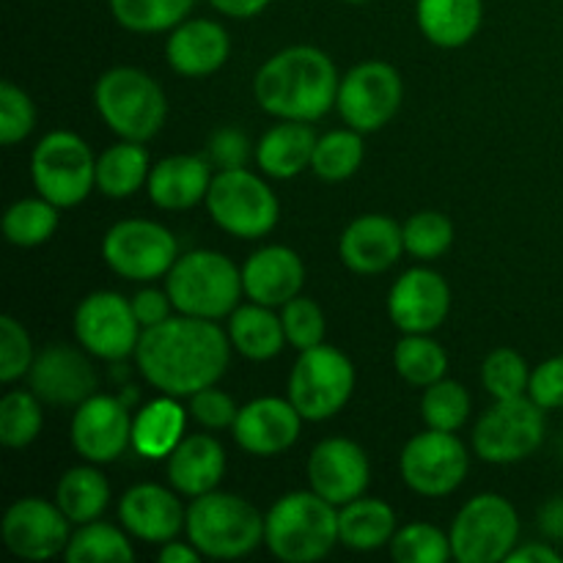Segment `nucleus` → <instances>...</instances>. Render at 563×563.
I'll list each match as a JSON object with an SVG mask.
<instances>
[{"instance_id": "f257e3e1", "label": "nucleus", "mask_w": 563, "mask_h": 563, "mask_svg": "<svg viewBox=\"0 0 563 563\" xmlns=\"http://www.w3.org/2000/svg\"><path fill=\"white\" fill-rule=\"evenodd\" d=\"M229 355L231 339L214 319L187 313L143 330L135 350L146 383L176 399L212 388L229 368Z\"/></svg>"}, {"instance_id": "f03ea898", "label": "nucleus", "mask_w": 563, "mask_h": 563, "mask_svg": "<svg viewBox=\"0 0 563 563\" xmlns=\"http://www.w3.org/2000/svg\"><path fill=\"white\" fill-rule=\"evenodd\" d=\"M339 82V71L322 49L297 44L275 53L256 71L253 91L275 119L311 124L335 104Z\"/></svg>"}, {"instance_id": "7ed1b4c3", "label": "nucleus", "mask_w": 563, "mask_h": 563, "mask_svg": "<svg viewBox=\"0 0 563 563\" xmlns=\"http://www.w3.org/2000/svg\"><path fill=\"white\" fill-rule=\"evenodd\" d=\"M264 542L286 563L322 561L339 539V511L322 495L289 493L264 517Z\"/></svg>"}, {"instance_id": "20e7f679", "label": "nucleus", "mask_w": 563, "mask_h": 563, "mask_svg": "<svg viewBox=\"0 0 563 563\" xmlns=\"http://www.w3.org/2000/svg\"><path fill=\"white\" fill-rule=\"evenodd\" d=\"M187 539L207 559H242L264 542V517L240 495H198L187 509Z\"/></svg>"}, {"instance_id": "39448f33", "label": "nucleus", "mask_w": 563, "mask_h": 563, "mask_svg": "<svg viewBox=\"0 0 563 563\" xmlns=\"http://www.w3.org/2000/svg\"><path fill=\"white\" fill-rule=\"evenodd\" d=\"M165 291L179 313L220 319L234 313L240 302L242 273L229 256L218 251H192L176 258L165 275Z\"/></svg>"}, {"instance_id": "423d86ee", "label": "nucleus", "mask_w": 563, "mask_h": 563, "mask_svg": "<svg viewBox=\"0 0 563 563\" xmlns=\"http://www.w3.org/2000/svg\"><path fill=\"white\" fill-rule=\"evenodd\" d=\"M93 102L104 124L124 141H148L163 130L168 115L163 88L132 66L104 71L93 88Z\"/></svg>"}, {"instance_id": "0eeeda50", "label": "nucleus", "mask_w": 563, "mask_h": 563, "mask_svg": "<svg viewBox=\"0 0 563 563\" xmlns=\"http://www.w3.org/2000/svg\"><path fill=\"white\" fill-rule=\"evenodd\" d=\"M31 176L38 196L58 209H69L86 201L97 185V159L80 135L55 130L33 148Z\"/></svg>"}, {"instance_id": "6e6552de", "label": "nucleus", "mask_w": 563, "mask_h": 563, "mask_svg": "<svg viewBox=\"0 0 563 563\" xmlns=\"http://www.w3.org/2000/svg\"><path fill=\"white\" fill-rule=\"evenodd\" d=\"M207 209L214 223L240 240H258L278 225V198L267 181L245 168H229L212 176Z\"/></svg>"}, {"instance_id": "1a4fd4ad", "label": "nucleus", "mask_w": 563, "mask_h": 563, "mask_svg": "<svg viewBox=\"0 0 563 563\" xmlns=\"http://www.w3.org/2000/svg\"><path fill=\"white\" fill-rule=\"evenodd\" d=\"M355 390V366L330 344L302 350L289 377V401L306 421H324L344 410Z\"/></svg>"}, {"instance_id": "9d476101", "label": "nucleus", "mask_w": 563, "mask_h": 563, "mask_svg": "<svg viewBox=\"0 0 563 563\" xmlns=\"http://www.w3.org/2000/svg\"><path fill=\"white\" fill-rule=\"evenodd\" d=\"M449 537L460 563H498L517 548L520 517L500 495H476L462 506Z\"/></svg>"}, {"instance_id": "9b49d317", "label": "nucleus", "mask_w": 563, "mask_h": 563, "mask_svg": "<svg viewBox=\"0 0 563 563\" xmlns=\"http://www.w3.org/2000/svg\"><path fill=\"white\" fill-rule=\"evenodd\" d=\"M544 440V410L531 396L495 399L473 429V449L484 462L511 465L528 460Z\"/></svg>"}, {"instance_id": "f8f14e48", "label": "nucleus", "mask_w": 563, "mask_h": 563, "mask_svg": "<svg viewBox=\"0 0 563 563\" xmlns=\"http://www.w3.org/2000/svg\"><path fill=\"white\" fill-rule=\"evenodd\" d=\"M176 256L174 234L154 220H121L102 240L104 264L121 278L141 284L168 275Z\"/></svg>"}, {"instance_id": "ddd939ff", "label": "nucleus", "mask_w": 563, "mask_h": 563, "mask_svg": "<svg viewBox=\"0 0 563 563\" xmlns=\"http://www.w3.org/2000/svg\"><path fill=\"white\" fill-rule=\"evenodd\" d=\"M401 97L405 88L399 71L385 60H366L346 71L339 82L335 104L352 130L377 132L399 113Z\"/></svg>"}, {"instance_id": "4468645a", "label": "nucleus", "mask_w": 563, "mask_h": 563, "mask_svg": "<svg viewBox=\"0 0 563 563\" xmlns=\"http://www.w3.org/2000/svg\"><path fill=\"white\" fill-rule=\"evenodd\" d=\"M141 322L132 311V300L115 291H93L77 306L75 335L91 355L102 361H124L137 350Z\"/></svg>"}, {"instance_id": "2eb2a0df", "label": "nucleus", "mask_w": 563, "mask_h": 563, "mask_svg": "<svg viewBox=\"0 0 563 563\" xmlns=\"http://www.w3.org/2000/svg\"><path fill=\"white\" fill-rule=\"evenodd\" d=\"M401 476L407 487L427 498L451 495L467 476V451L454 432L416 434L401 451Z\"/></svg>"}, {"instance_id": "dca6fc26", "label": "nucleus", "mask_w": 563, "mask_h": 563, "mask_svg": "<svg viewBox=\"0 0 563 563\" xmlns=\"http://www.w3.org/2000/svg\"><path fill=\"white\" fill-rule=\"evenodd\" d=\"M69 517L58 504L22 498L3 517V542L16 559L47 561L69 548Z\"/></svg>"}, {"instance_id": "f3484780", "label": "nucleus", "mask_w": 563, "mask_h": 563, "mask_svg": "<svg viewBox=\"0 0 563 563\" xmlns=\"http://www.w3.org/2000/svg\"><path fill=\"white\" fill-rule=\"evenodd\" d=\"M132 421L135 418H130L124 401L93 394L77 405L71 418V445L88 462H113L132 443Z\"/></svg>"}, {"instance_id": "a211bd4d", "label": "nucleus", "mask_w": 563, "mask_h": 563, "mask_svg": "<svg viewBox=\"0 0 563 563\" xmlns=\"http://www.w3.org/2000/svg\"><path fill=\"white\" fill-rule=\"evenodd\" d=\"M368 476L372 467L366 451L346 438L322 440L308 456L311 489L333 506H346L361 498L368 487Z\"/></svg>"}, {"instance_id": "6ab92c4d", "label": "nucleus", "mask_w": 563, "mask_h": 563, "mask_svg": "<svg viewBox=\"0 0 563 563\" xmlns=\"http://www.w3.org/2000/svg\"><path fill=\"white\" fill-rule=\"evenodd\" d=\"M449 308V284L427 267L407 269L388 297V313L401 333H432L445 322Z\"/></svg>"}, {"instance_id": "aec40b11", "label": "nucleus", "mask_w": 563, "mask_h": 563, "mask_svg": "<svg viewBox=\"0 0 563 563\" xmlns=\"http://www.w3.org/2000/svg\"><path fill=\"white\" fill-rule=\"evenodd\" d=\"M306 418L291 401L278 396L253 399L240 410L234 421V440L242 451L253 456H278L295 445Z\"/></svg>"}, {"instance_id": "412c9836", "label": "nucleus", "mask_w": 563, "mask_h": 563, "mask_svg": "<svg viewBox=\"0 0 563 563\" xmlns=\"http://www.w3.org/2000/svg\"><path fill=\"white\" fill-rule=\"evenodd\" d=\"M31 388L47 405H82L97 388V374L82 352L71 346H47L33 357Z\"/></svg>"}, {"instance_id": "4be33fe9", "label": "nucleus", "mask_w": 563, "mask_h": 563, "mask_svg": "<svg viewBox=\"0 0 563 563\" xmlns=\"http://www.w3.org/2000/svg\"><path fill=\"white\" fill-rule=\"evenodd\" d=\"M405 251V234L385 214H363L352 220L339 242L341 262L357 275H377L394 267Z\"/></svg>"}, {"instance_id": "5701e85b", "label": "nucleus", "mask_w": 563, "mask_h": 563, "mask_svg": "<svg viewBox=\"0 0 563 563\" xmlns=\"http://www.w3.org/2000/svg\"><path fill=\"white\" fill-rule=\"evenodd\" d=\"M119 517L132 537L152 544L176 539L187 522L179 498L159 484H137L126 489L119 504Z\"/></svg>"}, {"instance_id": "b1692460", "label": "nucleus", "mask_w": 563, "mask_h": 563, "mask_svg": "<svg viewBox=\"0 0 563 563\" xmlns=\"http://www.w3.org/2000/svg\"><path fill=\"white\" fill-rule=\"evenodd\" d=\"M306 267L291 247L269 245L253 253L242 267V289L258 306H286L300 295Z\"/></svg>"}, {"instance_id": "393cba45", "label": "nucleus", "mask_w": 563, "mask_h": 563, "mask_svg": "<svg viewBox=\"0 0 563 563\" xmlns=\"http://www.w3.org/2000/svg\"><path fill=\"white\" fill-rule=\"evenodd\" d=\"M231 42L223 25L212 20H185L170 31L165 55L170 69L185 77H207L229 60Z\"/></svg>"}, {"instance_id": "a878e982", "label": "nucleus", "mask_w": 563, "mask_h": 563, "mask_svg": "<svg viewBox=\"0 0 563 563\" xmlns=\"http://www.w3.org/2000/svg\"><path fill=\"white\" fill-rule=\"evenodd\" d=\"M209 185H212L209 163L201 157H192V154L159 159L146 181L148 198L159 209H170V212L192 209L207 201Z\"/></svg>"}, {"instance_id": "bb28decb", "label": "nucleus", "mask_w": 563, "mask_h": 563, "mask_svg": "<svg viewBox=\"0 0 563 563\" xmlns=\"http://www.w3.org/2000/svg\"><path fill=\"white\" fill-rule=\"evenodd\" d=\"M225 473V451L212 434H190L168 456V482L187 498L212 493Z\"/></svg>"}, {"instance_id": "cd10ccee", "label": "nucleus", "mask_w": 563, "mask_h": 563, "mask_svg": "<svg viewBox=\"0 0 563 563\" xmlns=\"http://www.w3.org/2000/svg\"><path fill=\"white\" fill-rule=\"evenodd\" d=\"M317 141L319 137L306 121H284L264 132L256 146V159L273 179H291L311 165Z\"/></svg>"}, {"instance_id": "c85d7f7f", "label": "nucleus", "mask_w": 563, "mask_h": 563, "mask_svg": "<svg viewBox=\"0 0 563 563\" xmlns=\"http://www.w3.org/2000/svg\"><path fill=\"white\" fill-rule=\"evenodd\" d=\"M418 27L432 44L462 47L478 33L484 20L482 0H418Z\"/></svg>"}, {"instance_id": "c756f323", "label": "nucleus", "mask_w": 563, "mask_h": 563, "mask_svg": "<svg viewBox=\"0 0 563 563\" xmlns=\"http://www.w3.org/2000/svg\"><path fill=\"white\" fill-rule=\"evenodd\" d=\"M185 421V410L176 396L163 394L137 410L132 421V449L146 460H168L170 451L181 443Z\"/></svg>"}, {"instance_id": "7c9ffc66", "label": "nucleus", "mask_w": 563, "mask_h": 563, "mask_svg": "<svg viewBox=\"0 0 563 563\" xmlns=\"http://www.w3.org/2000/svg\"><path fill=\"white\" fill-rule=\"evenodd\" d=\"M396 533V515L385 500L355 498L339 511V539L350 550H377L390 544Z\"/></svg>"}, {"instance_id": "2f4dec72", "label": "nucleus", "mask_w": 563, "mask_h": 563, "mask_svg": "<svg viewBox=\"0 0 563 563\" xmlns=\"http://www.w3.org/2000/svg\"><path fill=\"white\" fill-rule=\"evenodd\" d=\"M229 339L240 355L247 361H269L284 350L286 330L284 322L269 311V306H251L234 308L229 322Z\"/></svg>"}, {"instance_id": "473e14b6", "label": "nucleus", "mask_w": 563, "mask_h": 563, "mask_svg": "<svg viewBox=\"0 0 563 563\" xmlns=\"http://www.w3.org/2000/svg\"><path fill=\"white\" fill-rule=\"evenodd\" d=\"M55 504L75 526L99 520L110 504L108 478L97 467H71L60 476L58 487H55Z\"/></svg>"}, {"instance_id": "72a5a7b5", "label": "nucleus", "mask_w": 563, "mask_h": 563, "mask_svg": "<svg viewBox=\"0 0 563 563\" xmlns=\"http://www.w3.org/2000/svg\"><path fill=\"white\" fill-rule=\"evenodd\" d=\"M148 154L137 141L110 146L97 159V187L108 198H126L148 181Z\"/></svg>"}, {"instance_id": "f704fd0d", "label": "nucleus", "mask_w": 563, "mask_h": 563, "mask_svg": "<svg viewBox=\"0 0 563 563\" xmlns=\"http://www.w3.org/2000/svg\"><path fill=\"white\" fill-rule=\"evenodd\" d=\"M394 366L401 374V379H407L410 385H418V388H429V385L445 377L449 355L427 333H407L396 344Z\"/></svg>"}, {"instance_id": "c9c22d12", "label": "nucleus", "mask_w": 563, "mask_h": 563, "mask_svg": "<svg viewBox=\"0 0 563 563\" xmlns=\"http://www.w3.org/2000/svg\"><path fill=\"white\" fill-rule=\"evenodd\" d=\"M196 0H110L115 22L132 33L174 31Z\"/></svg>"}, {"instance_id": "e433bc0d", "label": "nucleus", "mask_w": 563, "mask_h": 563, "mask_svg": "<svg viewBox=\"0 0 563 563\" xmlns=\"http://www.w3.org/2000/svg\"><path fill=\"white\" fill-rule=\"evenodd\" d=\"M58 229V207L47 198H22L3 214V234L11 245L36 247Z\"/></svg>"}, {"instance_id": "4c0bfd02", "label": "nucleus", "mask_w": 563, "mask_h": 563, "mask_svg": "<svg viewBox=\"0 0 563 563\" xmlns=\"http://www.w3.org/2000/svg\"><path fill=\"white\" fill-rule=\"evenodd\" d=\"M135 559L130 539L108 522H86L69 539L66 561L69 563H130Z\"/></svg>"}, {"instance_id": "58836bf2", "label": "nucleus", "mask_w": 563, "mask_h": 563, "mask_svg": "<svg viewBox=\"0 0 563 563\" xmlns=\"http://www.w3.org/2000/svg\"><path fill=\"white\" fill-rule=\"evenodd\" d=\"M363 163V137L357 130H335L319 137L313 148L311 168L324 181H344L361 168Z\"/></svg>"}, {"instance_id": "ea45409f", "label": "nucleus", "mask_w": 563, "mask_h": 563, "mask_svg": "<svg viewBox=\"0 0 563 563\" xmlns=\"http://www.w3.org/2000/svg\"><path fill=\"white\" fill-rule=\"evenodd\" d=\"M42 399L25 390H11L0 399V443L5 449H25L42 432Z\"/></svg>"}, {"instance_id": "a19ab883", "label": "nucleus", "mask_w": 563, "mask_h": 563, "mask_svg": "<svg viewBox=\"0 0 563 563\" xmlns=\"http://www.w3.org/2000/svg\"><path fill=\"white\" fill-rule=\"evenodd\" d=\"M390 555L399 563H445L454 559L451 537L429 522H412L399 528L390 539Z\"/></svg>"}, {"instance_id": "79ce46f5", "label": "nucleus", "mask_w": 563, "mask_h": 563, "mask_svg": "<svg viewBox=\"0 0 563 563\" xmlns=\"http://www.w3.org/2000/svg\"><path fill=\"white\" fill-rule=\"evenodd\" d=\"M421 416L429 429L456 432L467 421V416H471V396L454 379H438L423 394Z\"/></svg>"}, {"instance_id": "37998d69", "label": "nucleus", "mask_w": 563, "mask_h": 563, "mask_svg": "<svg viewBox=\"0 0 563 563\" xmlns=\"http://www.w3.org/2000/svg\"><path fill=\"white\" fill-rule=\"evenodd\" d=\"M401 234H405V251L410 256L423 258V262H432L440 258L454 242V225L445 214L432 212H418L401 225Z\"/></svg>"}, {"instance_id": "c03bdc74", "label": "nucleus", "mask_w": 563, "mask_h": 563, "mask_svg": "<svg viewBox=\"0 0 563 563\" xmlns=\"http://www.w3.org/2000/svg\"><path fill=\"white\" fill-rule=\"evenodd\" d=\"M482 379L484 388H487L495 399H517V396L528 394L531 374H528L522 355H517L515 350H495L493 355L484 361Z\"/></svg>"}, {"instance_id": "a18cd8bd", "label": "nucleus", "mask_w": 563, "mask_h": 563, "mask_svg": "<svg viewBox=\"0 0 563 563\" xmlns=\"http://www.w3.org/2000/svg\"><path fill=\"white\" fill-rule=\"evenodd\" d=\"M286 341L297 350H311V346L324 344V313L311 297H291L280 313Z\"/></svg>"}, {"instance_id": "49530a36", "label": "nucleus", "mask_w": 563, "mask_h": 563, "mask_svg": "<svg viewBox=\"0 0 563 563\" xmlns=\"http://www.w3.org/2000/svg\"><path fill=\"white\" fill-rule=\"evenodd\" d=\"M33 126H36V108L31 97L14 82H0V143L14 146L31 135Z\"/></svg>"}, {"instance_id": "de8ad7c7", "label": "nucleus", "mask_w": 563, "mask_h": 563, "mask_svg": "<svg viewBox=\"0 0 563 563\" xmlns=\"http://www.w3.org/2000/svg\"><path fill=\"white\" fill-rule=\"evenodd\" d=\"M33 344L27 330L14 317L0 319V379L14 383L33 366Z\"/></svg>"}, {"instance_id": "09e8293b", "label": "nucleus", "mask_w": 563, "mask_h": 563, "mask_svg": "<svg viewBox=\"0 0 563 563\" xmlns=\"http://www.w3.org/2000/svg\"><path fill=\"white\" fill-rule=\"evenodd\" d=\"M190 416L207 429H225L234 427L236 416H240V407L234 405V399L229 394H223V390H218L212 385V388H203L198 394H192Z\"/></svg>"}, {"instance_id": "8fccbe9b", "label": "nucleus", "mask_w": 563, "mask_h": 563, "mask_svg": "<svg viewBox=\"0 0 563 563\" xmlns=\"http://www.w3.org/2000/svg\"><path fill=\"white\" fill-rule=\"evenodd\" d=\"M528 396L548 410H561L563 407V355L550 357V361L539 363L531 372V383H528Z\"/></svg>"}, {"instance_id": "3c124183", "label": "nucleus", "mask_w": 563, "mask_h": 563, "mask_svg": "<svg viewBox=\"0 0 563 563\" xmlns=\"http://www.w3.org/2000/svg\"><path fill=\"white\" fill-rule=\"evenodd\" d=\"M209 157L223 170L245 168L247 157H251V143H247V137L240 130H231L229 126V130H220L212 135V141H209Z\"/></svg>"}, {"instance_id": "603ef678", "label": "nucleus", "mask_w": 563, "mask_h": 563, "mask_svg": "<svg viewBox=\"0 0 563 563\" xmlns=\"http://www.w3.org/2000/svg\"><path fill=\"white\" fill-rule=\"evenodd\" d=\"M170 308H174V302H170L168 291L141 289L135 297H132V311H135L137 322H141L143 330L170 319Z\"/></svg>"}, {"instance_id": "864d4df0", "label": "nucleus", "mask_w": 563, "mask_h": 563, "mask_svg": "<svg viewBox=\"0 0 563 563\" xmlns=\"http://www.w3.org/2000/svg\"><path fill=\"white\" fill-rule=\"evenodd\" d=\"M539 531H542V537L553 539V542H563V495H555L542 506Z\"/></svg>"}, {"instance_id": "5fc2aeb1", "label": "nucleus", "mask_w": 563, "mask_h": 563, "mask_svg": "<svg viewBox=\"0 0 563 563\" xmlns=\"http://www.w3.org/2000/svg\"><path fill=\"white\" fill-rule=\"evenodd\" d=\"M506 561L509 563H561L563 555L559 550L550 548L548 542H531L511 550V553L506 555Z\"/></svg>"}, {"instance_id": "6e6d98bb", "label": "nucleus", "mask_w": 563, "mask_h": 563, "mask_svg": "<svg viewBox=\"0 0 563 563\" xmlns=\"http://www.w3.org/2000/svg\"><path fill=\"white\" fill-rule=\"evenodd\" d=\"M220 14L234 16V20H251V16L262 14L269 5V0H209Z\"/></svg>"}, {"instance_id": "4d7b16f0", "label": "nucleus", "mask_w": 563, "mask_h": 563, "mask_svg": "<svg viewBox=\"0 0 563 563\" xmlns=\"http://www.w3.org/2000/svg\"><path fill=\"white\" fill-rule=\"evenodd\" d=\"M198 550H196V544H185V542H174V539H170V542H165L163 544V550H159V561L163 563H192V561H198Z\"/></svg>"}, {"instance_id": "13d9d810", "label": "nucleus", "mask_w": 563, "mask_h": 563, "mask_svg": "<svg viewBox=\"0 0 563 563\" xmlns=\"http://www.w3.org/2000/svg\"><path fill=\"white\" fill-rule=\"evenodd\" d=\"M344 3H366V0H344Z\"/></svg>"}]
</instances>
